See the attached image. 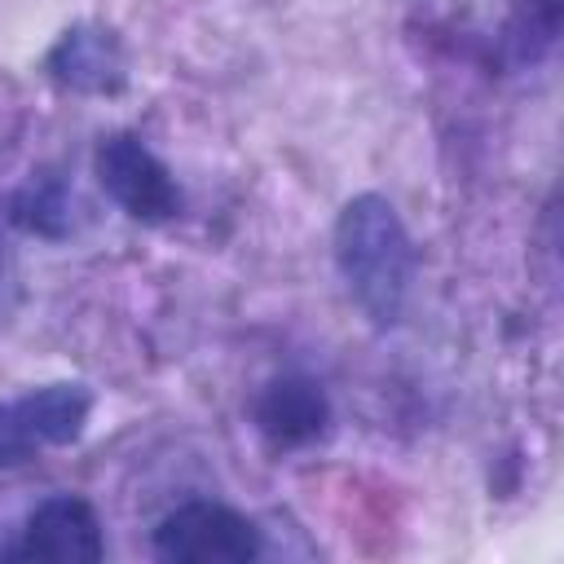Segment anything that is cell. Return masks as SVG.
Instances as JSON below:
<instances>
[{
    "label": "cell",
    "mask_w": 564,
    "mask_h": 564,
    "mask_svg": "<svg viewBox=\"0 0 564 564\" xmlns=\"http://www.w3.org/2000/svg\"><path fill=\"white\" fill-rule=\"evenodd\" d=\"M335 269L375 326H397L414 286V242L383 194H357L335 220Z\"/></svg>",
    "instance_id": "obj_1"
},
{
    "label": "cell",
    "mask_w": 564,
    "mask_h": 564,
    "mask_svg": "<svg viewBox=\"0 0 564 564\" xmlns=\"http://www.w3.org/2000/svg\"><path fill=\"white\" fill-rule=\"evenodd\" d=\"M154 555L167 564H251L264 551L260 529L225 502H181L154 524Z\"/></svg>",
    "instance_id": "obj_2"
},
{
    "label": "cell",
    "mask_w": 564,
    "mask_h": 564,
    "mask_svg": "<svg viewBox=\"0 0 564 564\" xmlns=\"http://www.w3.org/2000/svg\"><path fill=\"white\" fill-rule=\"evenodd\" d=\"M93 172H97V185L141 225H167L185 207V194L172 167L132 132L101 137L93 154Z\"/></svg>",
    "instance_id": "obj_3"
},
{
    "label": "cell",
    "mask_w": 564,
    "mask_h": 564,
    "mask_svg": "<svg viewBox=\"0 0 564 564\" xmlns=\"http://www.w3.org/2000/svg\"><path fill=\"white\" fill-rule=\"evenodd\" d=\"M93 392L84 383H44L0 405V471L31 463L40 449H57L84 436Z\"/></svg>",
    "instance_id": "obj_4"
},
{
    "label": "cell",
    "mask_w": 564,
    "mask_h": 564,
    "mask_svg": "<svg viewBox=\"0 0 564 564\" xmlns=\"http://www.w3.org/2000/svg\"><path fill=\"white\" fill-rule=\"evenodd\" d=\"M106 555V533L88 498L79 494H53L44 498L22 533H18V560L40 564H97Z\"/></svg>",
    "instance_id": "obj_5"
},
{
    "label": "cell",
    "mask_w": 564,
    "mask_h": 564,
    "mask_svg": "<svg viewBox=\"0 0 564 564\" xmlns=\"http://www.w3.org/2000/svg\"><path fill=\"white\" fill-rule=\"evenodd\" d=\"M251 423L260 436L278 449H300L326 436L330 427V401L317 379L308 375H278L269 379L251 401Z\"/></svg>",
    "instance_id": "obj_6"
},
{
    "label": "cell",
    "mask_w": 564,
    "mask_h": 564,
    "mask_svg": "<svg viewBox=\"0 0 564 564\" xmlns=\"http://www.w3.org/2000/svg\"><path fill=\"white\" fill-rule=\"evenodd\" d=\"M44 70L70 93H119L128 84V57L110 26L79 22L57 35L44 57Z\"/></svg>",
    "instance_id": "obj_7"
},
{
    "label": "cell",
    "mask_w": 564,
    "mask_h": 564,
    "mask_svg": "<svg viewBox=\"0 0 564 564\" xmlns=\"http://www.w3.org/2000/svg\"><path fill=\"white\" fill-rule=\"evenodd\" d=\"M9 220L22 229V234H35V238H70L75 229V194L62 176L44 172V176H31L26 185H18L9 194Z\"/></svg>",
    "instance_id": "obj_8"
},
{
    "label": "cell",
    "mask_w": 564,
    "mask_h": 564,
    "mask_svg": "<svg viewBox=\"0 0 564 564\" xmlns=\"http://www.w3.org/2000/svg\"><path fill=\"white\" fill-rule=\"evenodd\" d=\"M0 560H18V542H9L4 533H0Z\"/></svg>",
    "instance_id": "obj_9"
}]
</instances>
